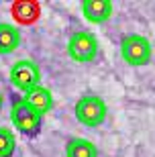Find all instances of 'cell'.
I'll return each mask as SVG.
<instances>
[{"label":"cell","instance_id":"cell-8","mask_svg":"<svg viewBox=\"0 0 155 157\" xmlns=\"http://www.w3.org/2000/svg\"><path fill=\"white\" fill-rule=\"evenodd\" d=\"M21 43V31L10 23H0V55L12 53Z\"/></svg>","mask_w":155,"mask_h":157},{"label":"cell","instance_id":"cell-1","mask_svg":"<svg viewBox=\"0 0 155 157\" xmlns=\"http://www.w3.org/2000/svg\"><path fill=\"white\" fill-rule=\"evenodd\" d=\"M10 121L17 127L18 133L27 135V137H35L41 131L43 117L37 114L23 98H17L14 104H12V108H10Z\"/></svg>","mask_w":155,"mask_h":157},{"label":"cell","instance_id":"cell-11","mask_svg":"<svg viewBox=\"0 0 155 157\" xmlns=\"http://www.w3.org/2000/svg\"><path fill=\"white\" fill-rule=\"evenodd\" d=\"M0 108H2V92H0Z\"/></svg>","mask_w":155,"mask_h":157},{"label":"cell","instance_id":"cell-4","mask_svg":"<svg viewBox=\"0 0 155 157\" xmlns=\"http://www.w3.org/2000/svg\"><path fill=\"white\" fill-rule=\"evenodd\" d=\"M68 53L78 63H88L98 55V39L88 31H78L68 41Z\"/></svg>","mask_w":155,"mask_h":157},{"label":"cell","instance_id":"cell-7","mask_svg":"<svg viewBox=\"0 0 155 157\" xmlns=\"http://www.w3.org/2000/svg\"><path fill=\"white\" fill-rule=\"evenodd\" d=\"M27 96H25V102L33 108L37 114H47V112L53 108V96H51V92H49V88H45V86H35V88H31L29 92H25Z\"/></svg>","mask_w":155,"mask_h":157},{"label":"cell","instance_id":"cell-3","mask_svg":"<svg viewBox=\"0 0 155 157\" xmlns=\"http://www.w3.org/2000/svg\"><path fill=\"white\" fill-rule=\"evenodd\" d=\"M76 118L84 127H100L106 118V104L100 96H82L76 102Z\"/></svg>","mask_w":155,"mask_h":157},{"label":"cell","instance_id":"cell-2","mask_svg":"<svg viewBox=\"0 0 155 157\" xmlns=\"http://www.w3.org/2000/svg\"><path fill=\"white\" fill-rule=\"evenodd\" d=\"M121 55L129 65H145L151 59V43L143 35H126L121 41Z\"/></svg>","mask_w":155,"mask_h":157},{"label":"cell","instance_id":"cell-10","mask_svg":"<svg viewBox=\"0 0 155 157\" xmlns=\"http://www.w3.org/2000/svg\"><path fill=\"white\" fill-rule=\"evenodd\" d=\"M17 149V137L10 128L0 127V157H12Z\"/></svg>","mask_w":155,"mask_h":157},{"label":"cell","instance_id":"cell-9","mask_svg":"<svg viewBox=\"0 0 155 157\" xmlns=\"http://www.w3.org/2000/svg\"><path fill=\"white\" fill-rule=\"evenodd\" d=\"M65 157H98V149L92 141L74 137L65 145Z\"/></svg>","mask_w":155,"mask_h":157},{"label":"cell","instance_id":"cell-5","mask_svg":"<svg viewBox=\"0 0 155 157\" xmlns=\"http://www.w3.org/2000/svg\"><path fill=\"white\" fill-rule=\"evenodd\" d=\"M39 80H41L39 65L31 59H18L10 67V82L23 92H29L31 88L39 86Z\"/></svg>","mask_w":155,"mask_h":157},{"label":"cell","instance_id":"cell-6","mask_svg":"<svg viewBox=\"0 0 155 157\" xmlns=\"http://www.w3.org/2000/svg\"><path fill=\"white\" fill-rule=\"evenodd\" d=\"M82 14L86 21L94 25H102L112 17V2L110 0H84Z\"/></svg>","mask_w":155,"mask_h":157}]
</instances>
